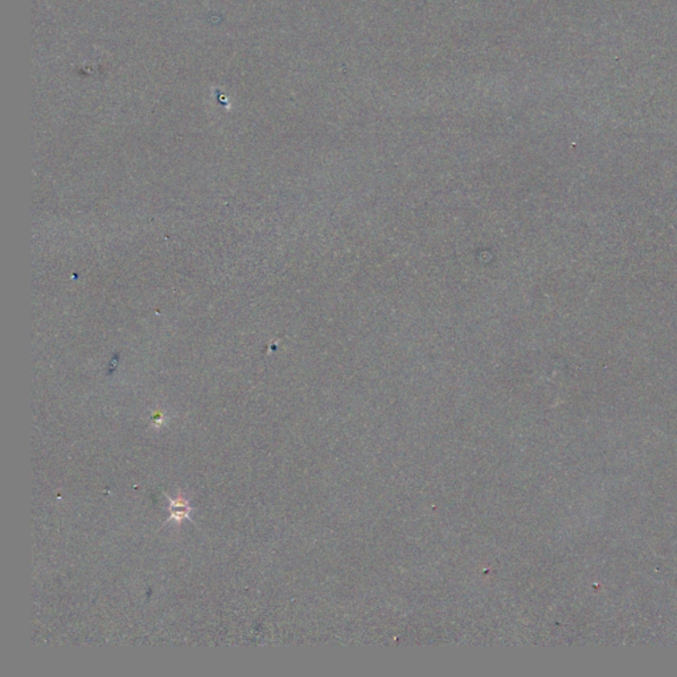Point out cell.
<instances>
[{
  "instance_id": "cell-1",
  "label": "cell",
  "mask_w": 677,
  "mask_h": 677,
  "mask_svg": "<svg viewBox=\"0 0 677 677\" xmlns=\"http://www.w3.org/2000/svg\"><path fill=\"white\" fill-rule=\"evenodd\" d=\"M171 508H172V517L175 520H181V517L188 516V510L189 508H188L187 503L184 500H181V499H178L176 501H172V507Z\"/></svg>"
}]
</instances>
